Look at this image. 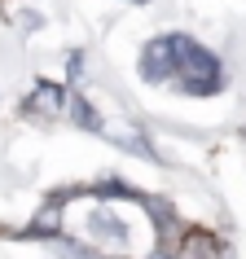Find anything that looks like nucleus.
<instances>
[{"instance_id": "f257e3e1", "label": "nucleus", "mask_w": 246, "mask_h": 259, "mask_svg": "<svg viewBox=\"0 0 246 259\" xmlns=\"http://www.w3.org/2000/svg\"><path fill=\"white\" fill-rule=\"evenodd\" d=\"M167 53H172V79L185 93H216L220 88V62L207 53L202 44H193L189 35H167Z\"/></svg>"}, {"instance_id": "f03ea898", "label": "nucleus", "mask_w": 246, "mask_h": 259, "mask_svg": "<svg viewBox=\"0 0 246 259\" xmlns=\"http://www.w3.org/2000/svg\"><path fill=\"white\" fill-rule=\"evenodd\" d=\"M88 233H93L97 242H110V246H123V242H128V224H123L114 211H101V206L88 215Z\"/></svg>"}, {"instance_id": "7ed1b4c3", "label": "nucleus", "mask_w": 246, "mask_h": 259, "mask_svg": "<svg viewBox=\"0 0 246 259\" xmlns=\"http://www.w3.org/2000/svg\"><path fill=\"white\" fill-rule=\"evenodd\" d=\"M57 106H62V88L40 83V88H35V97H31V110H40V114H57Z\"/></svg>"}, {"instance_id": "20e7f679", "label": "nucleus", "mask_w": 246, "mask_h": 259, "mask_svg": "<svg viewBox=\"0 0 246 259\" xmlns=\"http://www.w3.org/2000/svg\"><path fill=\"white\" fill-rule=\"evenodd\" d=\"M57 255H62V259H97V250H88V246H79V242H70V246H57Z\"/></svg>"}]
</instances>
